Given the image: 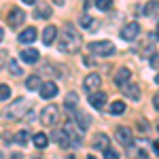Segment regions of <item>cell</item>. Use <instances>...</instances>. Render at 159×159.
<instances>
[{"mask_svg":"<svg viewBox=\"0 0 159 159\" xmlns=\"http://www.w3.org/2000/svg\"><path fill=\"white\" fill-rule=\"evenodd\" d=\"M79 47H81V36L68 25L57 38V49L61 53H74V51H79Z\"/></svg>","mask_w":159,"mask_h":159,"instance_id":"cell-1","label":"cell"},{"mask_svg":"<svg viewBox=\"0 0 159 159\" xmlns=\"http://www.w3.org/2000/svg\"><path fill=\"white\" fill-rule=\"evenodd\" d=\"M28 106H30V102L24 98L15 100L13 104H9V108L4 110V115H7V119H13V121H17V119H21L25 115V110H28Z\"/></svg>","mask_w":159,"mask_h":159,"instance_id":"cell-2","label":"cell"},{"mask_svg":"<svg viewBox=\"0 0 159 159\" xmlns=\"http://www.w3.org/2000/svg\"><path fill=\"white\" fill-rule=\"evenodd\" d=\"M89 53L108 57V55H115V45L110 40H96V43H89Z\"/></svg>","mask_w":159,"mask_h":159,"instance_id":"cell-3","label":"cell"},{"mask_svg":"<svg viewBox=\"0 0 159 159\" xmlns=\"http://www.w3.org/2000/svg\"><path fill=\"white\" fill-rule=\"evenodd\" d=\"M57 119H60V108H57L55 104H47L45 108L40 110V123H43V125L51 127V125H55Z\"/></svg>","mask_w":159,"mask_h":159,"instance_id":"cell-4","label":"cell"},{"mask_svg":"<svg viewBox=\"0 0 159 159\" xmlns=\"http://www.w3.org/2000/svg\"><path fill=\"white\" fill-rule=\"evenodd\" d=\"M25 19V13L24 9H19V7H13L11 11H9V15H7V21H9V25L11 28H17V25H21Z\"/></svg>","mask_w":159,"mask_h":159,"instance_id":"cell-5","label":"cell"},{"mask_svg":"<svg viewBox=\"0 0 159 159\" xmlns=\"http://www.w3.org/2000/svg\"><path fill=\"white\" fill-rule=\"evenodd\" d=\"M140 36V24L138 21H132V24H127L125 28L121 30V38L123 40H136V38Z\"/></svg>","mask_w":159,"mask_h":159,"instance_id":"cell-6","label":"cell"},{"mask_svg":"<svg viewBox=\"0 0 159 159\" xmlns=\"http://www.w3.org/2000/svg\"><path fill=\"white\" fill-rule=\"evenodd\" d=\"M115 136H117V140L121 142L123 147H132L134 144V136H132V129L129 127H117Z\"/></svg>","mask_w":159,"mask_h":159,"instance_id":"cell-7","label":"cell"},{"mask_svg":"<svg viewBox=\"0 0 159 159\" xmlns=\"http://www.w3.org/2000/svg\"><path fill=\"white\" fill-rule=\"evenodd\" d=\"M55 96H57V85L53 81H47V83L40 85V98L51 100V98H55Z\"/></svg>","mask_w":159,"mask_h":159,"instance_id":"cell-8","label":"cell"},{"mask_svg":"<svg viewBox=\"0 0 159 159\" xmlns=\"http://www.w3.org/2000/svg\"><path fill=\"white\" fill-rule=\"evenodd\" d=\"M53 140H55V142H57L61 148H70V147H72V140H70V136L66 134L64 129H55V132H53Z\"/></svg>","mask_w":159,"mask_h":159,"instance_id":"cell-9","label":"cell"},{"mask_svg":"<svg viewBox=\"0 0 159 159\" xmlns=\"http://www.w3.org/2000/svg\"><path fill=\"white\" fill-rule=\"evenodd\" d=\"M129 79H132V70H129V68H119L117 74H115V83L121 87V89L129 83Z\"/></svg>","mask_w":159,"mask_h":159,"instance_id":"cell-10","label":"cell"},{"mask_svg":"<svg viewBox=\"0 0 159 159\" xmlns=\"http://www.w3.org/2000/svg\"><path fill=\"white\" fill-rule=\"evenodd\" d=\"M100 83H102V81H100V74L93 72V74H87V76H85V81H83V87H85L89 93H93V91H96V89L100 87Z\"/></svg>","mask_w":159,"mask_h":159,"instance_id":"cell-11","label":"cell"},{"mask_svg":"<svg viewBox=\"0 0 159 159\" xmlns=\"http://www.w3.org/2000/svg\"><path fill=\"white\" fill-rule=\"evenodd\" d=\"M36 38H38L36 28H32V25H30V28H25L24 32L19 34V43H21V45H30V43H34Z\"/></svg>","mask_w":159,"mask_h":159,"instance_id":"cell-12","label":"cell"},{"mask_svg":"<svg viewBox=\"0 0 159 159\" xmlns=\"http://www.w3.org/2000/svg\"><path fill=\"white\" fill-rule=\"evenodd\" d=\"M91 147L93 148H98V151H106V148H110V138L106 134H98L96 138H93V142H91Z\"/></svg>","mask_w":159,"mask_h":159,"instance_id":"cell-13","label":"cell"},{"mask_svg":"<svg viewBox=\"0 0 159 159\" xmlns=\"http://www.w3.org/2000/svg\"><path fill=\"white\" fill-rule=\"evenodd\" d=\"M89 104L93 106V108H102L104 104H106V93H102V91H93V93H89Z\"/></svg>","mask_w":159,"mask_h":159,"instance_id":"cell-14","label":"cell"},{"mask_svg":"<svg viewBox=\"0 0 159 159\" xmlns=\"http://www.w3.org/2000/svg\"><path fill=\"white\" fill-rule=\"evenodd\" d=\"M55 36H57V28H55V25H47V28L43 30V43H45V45H53Z\"/></svg>","mask_w":159,"mask_h":159,"instance_id":"cell-15","label":"cell"},{"mask_svg":"<svg viewBox=\"0 0 159 159\" xmlns=\"http://www.w3.org/2000/svg\"><path fill=\"white\" fill-rule=\"evenodd\" d=\"M123 93L129 100H140V87L136 85V83H127V85L123 87Z\"/></svg>","mask_w":159,"mask_h":159,"instance_id":"cell-16","label":"cell"},{"mask_svg":"<svg viewBox=\"0 0 159 159\" xmlns=\"http://www.w3.org/2000/svg\"><path fill=\"white\" fill-rule=\"evenodd\" d=\"M19 57H21V61H25V64H36L38 61V51L36 49H24Z\"/></svg>","mask_w":159,"mask_h":159,"instance_id":"cell-17","label":"cell"},{"mask_svg":"<svg viewBox=\"0 0 159 159\" xmlns=\"http://www.w3.org/2000/svg\"><path fill=\"white\" fill-rule=\"evenodd\" d=\"M34 17L36 19H49L51 17V7L49 4H40V7H34Z\"/></svg>","mask_w":159,"mask_h":159,"instance_id":"cell-18","label":"cell"},{"mask_svg":"<svg viewBox=\"0 0 159 159\" xmlns=\"http://www.w3.org/2000/svg\"><path fill=\"white\" fill-rule=\"evenodd\" d=\"M40 85H43V83H40V76H38V74H32V76H28V79H25V87H28L30 91L40 89Z\"/></svg>","mask_w":159,"mask_h":159,"instance_id":"cell-19","label":"cell"},{"mask_svg":"<svg viewBox=\"0 0 159 159\" xmlns=\"http://www.w3.org/2000/svg\"><path fill=\"white\" fill-rule=\"evenodd\" d=\"M32 142H34V147H36V148H45L47 144H49V138H47L45 134H40V132H38V134L32 136Z\"/></svg>","mask_w":159,"mask_h":159,"instance_id":"cell-20","label":"cell"},{"mask_svg":"<svg viewBox=\"0 0 159 159\" xmlns=\"http://www.w3.org/2000/svg\"><path fill=\"white\" fill-rule=\"evenodd\" d=\"M74 119H76V125H79L83 132H85L87 127H89V123H87V117L83 115V112H79V110H76V112H74Z\"/></svg>","mask_w":159,"mask_h":159,"instance_id":"cell-21","label":"cell"},{"mask_svg":"<svg viewBox=\"0 0 159 159\" xmlns=\"http://www.w3.org/2000/svg\"><path fill=\"white\" fill-rule=\"evenodd\" d=\"M110 112H112V115H121V112H125V104H123L121 100L112 102V104H110Z\"/></svg>","mask_w":159,"mask_h":159,"instance_id":"cell-22","label":"cell"},{"mask_svg":"<svg viewBox=\"0 0 159 159\" xmlns=\"http://www.w3.org/2000/svg\"><path fill=\"white\" fill-rule=\"evenodd\" d=\"M159 9V2H148L147 7L142 9V15H147V17H151V15H155V11Z\"/></svg>","mask_w":159,"mask_h":159,"instance_id":"cell-23","label":"cell"},{"mask_svg":"<svg viewBox=\"0 0 159 159\" xmlns=\"http://www.w3.org/2000/svg\"><path fill=\"white\" fill-rule=\"evenodd\" d=\"M76 102H79V96H76L74 91H70V93L66 96V106L72 110V108H76Z\"/></svg>","mask_w":159,"mask_h":159,"instance_id":"cell-24","label":"cell"},{"mask_svg":"<svg viewBox=\"0 0 159 159\" xmlns=\"http://www.w3.org/2000/svg\"><path fill=\"white\" fill-rule=\"evenodd\" d=\"M28 138H30V134H28L25 129H21V132H17V134H15V142L25 147V144H28Z\"/></svg>","mask_w":159,"mask_h":159,"instance_id":"cell-25","label":"cell"},{"mask_svg":"<svg viewBox=\"0 0 159 159\" xmlns=\"http://www.w3.org/2000/svg\"><path fill=\"white\" fill-rule=\"evenodd\" d=\"M96 7H98L100 11H108L110 7H112V2L110 0H96Z\"/></svg>","mask_w":159,"mask_h":159,"instance_id":"cell-26","label":"cell"},{"mask_svg":"<svg viewBox=\"0 0 159 159\" xmlns=\"http://www.w3.org/2000/svg\"><path fill=\"white\" fill-rule=\"evenodd\" d=\"M9 98H11V87L0 85V100H9Z\"/></svg>","mask_w":159,"mask_h":159,"instance_id":"cell-27","label":"cell"},{"mask_svg":"<svg viewBox=\"0 0 159 159\" xmlns=\"http://www.w3.org/2000/svg\"><path fill=\"white\" fill-rule=\"evenodd\" d=\"M9 70H11V74H15V76H19L21 74V68H19V64L17 61H9Z\"/></svg>","mask_w":159,"mask_h":159,"instance_id":"cell-28","label":"cell"},{"mask_svg":"<svg viewBox=\"0 0 159 159\" xmlns=\"http://www.w3.org/2000/svg\"><path fill=\"white\" fill-rule=\"evenodd\" d=\"M79 24L83 25V28H91V25H93V19H91L89 15H83V17L79 19Z\"/></svg>","mask_w":159,"mask_h":159,"instance_id":"cell-29","label":"cell"},{"mask_svg":"<svg viewBox=\"0 0 159 159\" xmlns=\"http://www.w3.org/2000/svg\"><path fill=\"white\" fill-rule=\"evenodd\" d=\"M104 159H119V153L115 148H106L104 151Z\"/></svg>","mask_w":159,"mask_h":159,"instance_id":"cell-30","label":"cell"},{"mask_svg":"<svg viewBox=\"0 0 159 159\" xmlns=\"http://www.w3.org/2000/svg\"><path fill=\"white\" fill-rule=\"evenodd\" d=\"M151 66H153L155 70L159 68V53H153V55H151Z\"/></svg>","mask_w":159,"mask_h":159,"instance_id":"cell-31","label":"cell"},{"mask_svg":"<svg viewBox=\"0 0 159 159\" xmlns=\"http://www.w3.org/2000/svg\"><path fill=\"white\" fill-rule=\"evenodd\" d=\"M153 106H155V108L159 110V91L155 93V96H153Z\"/></svg>","mask_w":159,"mask_h":159,"instance_id":"cell-32","label":"cell"},{"mask_svg":"<svg viewBox=\"0 0 159 159\" xmlns=\"http://www.w3.org/2000/svg\"><path fill=\"white\" fill-rule=\"evenodd\" d=\"M136 159H148V157H147V153H144V151H140V153H138V157H136Z\"/></svg>","mask_w":159,"mask_h":159,"instance_id":"cell-33","label":"cell"},{"mask_svg":"<svg viewBox=\"0 0 159 159\" xmlns=\"http://www.w3.org/2000/svg\"><path fill=\"white\" fill-rule=\"evenodd\" d=\"M153 148H155V153L159 155V140H155V144H153Z\"/></svg>","mask_w":159,"mask_h":159,"instance_id":"cell-34","label":"cell"},{"mask_svg":"<svg viewBox=\"0 0 159 159\" xmlns=\"http://www.w3.org/2000/svg\"><path fill=\"white\" fill-rule=\"evenodd\" d=\"M155 40H159V24H157V32H155Z\"/></svg>","mask_w":159,"mask_h":159,"instance_id":"cell-35","label":"cell"},{"mask_svg":"<svg viewBox=\"0 0 159 159\" xmlns=\"http://www.w3.org/2000/svg\"><path fill=\"white\" fill-rule=\"evenodd\" d=\"M2 34H4V32H2V28H0V43H2Z\"/></svg>","mask_w":159,"mask_h":159,"instance_id":"cell-36","label":"cell"},{"mask_svg":"<svg viewBox=\"0 0 159 159\" xmlns=\"http://www.w3.org/2000/svg\"><path fill=\"white\" fill-rule=\"evenodd\" d=\"M155 83H157V85H159V74H157V76H155Z\"/></svg>","mask_w":159,"mask_h":159,"instance_id":"cell-37","label":"cell"},{"mask_svg":"<svg viewBox=\"0 0 159 159\" xmlns=\"http://www.w3.org/2000/svg\"><path fill=\"white\" fill-rule=\"evenodd\" d=\"M36 159H40V157H36Z\"/></svg>","mask_w":159,"mask_h":159,"instance_id":"cell-38","label":"cell"}]
</instances>
